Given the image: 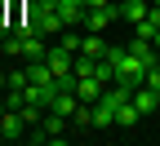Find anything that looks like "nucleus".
<instances>
[{"label":"nucleus","instance_id":"nucleus-17","mask_svg":"<svg viewBox=\"0 0 160 146\" xmlns=\"http://www.w3.org/2000/svg\"><path fill=\"white\" fill-rule=\"evenodd\" d=\"M85 5H111V0H85Z\"/></svg>","mask_w":160,"mask_h":146},{"label":"nucleus","instance_id":"nucleus-15","mask_svg":"<svg viewBox=\"0 0 160 146\" xmlns=\"http://www.w3.org/2000/svg\"><path fill=\"white\" fill-rule=\"evenodd\" d=\"M5 80H9V89H27V67H22V71H9Z\"/></svg>","mask_w":160,"mask_h":146},{"label":"nucleus","instance_id":"nucleus-7","mask_svg":"<svg viewBox=\"0 0 160 146\" xmlns=\"http://www.w3.org/2000/svg\"><path fill=\"white\" fill-rule=\"evenodd\" d=\"M102 89H107V84H102L98 75H80V80H76V97H80V102H89V106L102 97Z\"/></svg>","mask_w":160,"mask_h":146},{"label":"nucleus","instance_id":"nucleus-11","mask_svg":"<svg viewBox=\"0 0 160 146\" xmlns=\"http://www.w3.org/2000/svg\"><path fill=\"white\" fill-rule=\"evenodd\" d=\"M133 106L142 111V115L160 111V106H156V89H151V84H138V89H133Z\"/></svg>","mask_w":160,"mask_h":146},{"label":"nucleus","instance_id":"nucleus-14","mask_svg":"<svg viewBox=\"0 0 160 146\" xmlns=\"http://www.w3.org/2000/svg\"><path fill=\"white\" fill-rule=\"evenodd\" d=\"M71 124H76V129H93V106H89V102H80V106H76Z\"/></svg>","mask_w":160,"mask_h":146},{"label":"nucleus","instance_id":"nucleus-10","mask_svg":"<svg viewBox=\"0 0 160 146\" xmlns=\"http://www.w3.org/2000/svg\"><path fill=\"white\" fill-rule=\"evenodd\" d=\"M147 13H151L147 0H120V18H125V22H142Z\"/></svg>","mask_w":160,"mask_h":146},{"label":"nucleus","instance_id":"nucleus-19","mask_svg":"<svg viewBox=\"0 0 160 146\" xmlns=\"http://www.w3.org/2000/svg\"><path fill=\"white\" fill-rule=\"evenodd\" d=\"M151 40H156V49H160V31H156V35H151Z\"/></svg>","mask_w":160,"mask_h":146},{"label":"nucleus","instance_id":"nucleus-1","mask_svg":"<svg viewBox=\"0 0 160 146\" xmlns=\"http://www.w3.org/2000/svg\"><path fill=\"white\" fill-rule=\"evenodd\" d=\"M22 27L40 31V35H62V18H58V0H27L22 5Z\"/></svg>","mask_w":160,"mask_h":146},{"label":"nucleus","instance_id":"nucleus-2","mask_svg":"<svg viewBox=\"0 0 160 146\" xmlns=\"http://www.w3.org/2000/svg\"><path fill=\"white\" fill-rule=\"evenodd\" d=\"M116 18H120V5H116V0H111V5H89V13H85V27L102 35V31L116 22Z\"/></svg>","mask_w":160,"mask_h":146},{"label":"nucleus","instance_id":"nucleus-4","mask_svg":"<svg viewBox=\"0 0 160 146\" xmlns=\"http://www.w3.org/2000/svg\"><path fill=\"white\" fill-rule=\"evenodd\" d=\"M67 115H58V111H45V120H40V129H45V137H49V146H62L67 142Z\"/></svg>","mask_w":160,"mask_h":146},{"label":"nucleus","instance_id":"nucleus-13","mask_svg":"<svg viewBox=\"0 0 160 146\" xmlns=\"http://www.w3.org/2000/svg\"><path fill=\"white\" fill-rule=\"evenodd\" d=\"M116 124V106H107V102H93V129H111Z\"/></svg>","mask_w":160,"mask_h":146},{"label":"nucleus","instance_id":"nucleus-3","mask_svg":"<svg viewBox=\"0 0 160 146\" xmlns=\"http://www.w3.org/2000/svg\"><path fill=\"white\" fill-rule=\"evenodd\" d=\"M27 129H31V124L22 120V111H9L5 106V115H0V137H5V142H22Z\"/></svg>","mask_w":160,"mask_h":146},{"label":"nucleus","instance_id":"nucleus-9","mask_svg":"<svg viewBox=\"0 0 160 146\" xmlns=\"http://www.w3.org/2000/svg\"><path fill=\"white\" fill-rule=\"evenodd\" d=\"M76 106H80V97H76V89H58V97L49 102V111H58V115H76Z\"/></svg>","mask_w":160,"mask_h":146},{"label":"nucleus","instance_id":"nucleus-22","mask_svg":"<svg viewBox=\"0 0 160 146\" xmlns=\"http://www.w3.org/2000/svg\"><path fill=\"white\" fill-rule=\"evenodd\" d=\"M151 5H160V0H151Z\"/></svg>","mask_w":160,"mask_h":146},{"label":"nucleus","instance_id":"nucleus-18","mask_svg":"<svg viewBox=\"0 0 160 146\" xmlns=\"http://www.w3.org/2000/svg\"><path fill=\"white\" fill-rule=\"evenodd\" d=\"M5 89H9V80H5V75H0V93H5Z\"/></svg>","mask_w":160,"mask_h":146},{"label":"nucleus","instance_id":"nucleus-6","mask_svg":"<svg viewBox=\"0 0 160 146\" xmlns=\"http://www.w3.org/2000/svg\"><path fill=\"white\" fill-rule=\"evenodd\" d=\"M45 62H49V71H53V75H67V71L76 67V53H71L67 45H53V49L45 53Z\"/></svg>","mask_w":160,"mask_h":146},{"label":"nucleus","instance_id":"nucleus-16","mask_svg":"<svg viewBox=\"0 0 160 146\" xmlns=\"http://www.w3.org/2000/svg\"><path fill=\"white\" fill-rule=\"evenodd\" d=\"M80 40H85V35H67V31H62V45H67L71 53H80Z\"/></svg>","mask_w":160,"mask_h":146},{"label":"nucleus","instance_id":"nucleus-5","mask_svg":"<svg viewBox=\"0 0 160 146\" xmlns=\"http://www.w3.org/2000/svg\"><path fill=\"white\" fill-rule=\"evenodd\" d=\"M85 13H89L85 0H58V18H62V27H85Z\"/></svg>","mask_w":160,"mask_h":146},{"label":"nucleus","instance_id":"nucleus-21","mask_svg":"<svg viewBox=\"0 0 160 146\" xmlns=\"http://www.w3.org/2000/svg\"><path fill=\"white\" fill-rule=\"evenodd\" d=\"M0 115H5V106H0Z\"/></svg>","mask_w":160,"mask_h":146},{"label":"nucleus","instance_id":"nucleus-12","mask_svg":"<svg viewBox=\"0 0 160 146\" xmlns=\"http://www.w3.org/2000/svg\"><path fill=\"white\" fill-rule=\"evenodd\" d=\"M138 120H142V111H138V106H133V97L125 102V106H116V124H120V129H133V124H138Z\"/></svg>","mask_w":160,"mask_h":146},{"label":"nucleus","instance_id":"nucleus-20","mask_svg":"<svg viewBox=\"0 0 160 146\" xmlns=\"http://www.w3.org/2000/svg\"><path fill=\"white\" fill-rule=\"evenodd\" d=\"M156 106H160V89H156Z\"/></svg>","mask_w":160,"mask_h":146},{"label":"nucleus","instance_id":"nucleus-8","mask_svg":"<svg viewBox=\"0 0 160 146\" xmlns=\"http://www.w3.org/2000/svg\"><path fill=\"white\" fill-rule=\"evenodd\" d=\"M53 80H58V75L49 71L45 58H31V62H27V84H53Z\"/></svg>","mask_w":160,"mask_h":146}]
</instances>
